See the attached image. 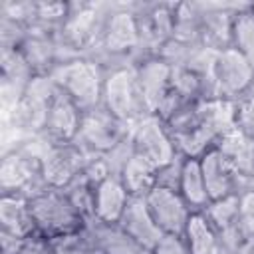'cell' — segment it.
<instances>
[{
    "mask_svg": "<svg viewBox=\"0 0 254 254\" xmlns=\"http://www.w3.org/2000/svg\"><path fill=\"white\" fill-rule=\"evenodd\" d=\"M56 85L65 91L81 111L101 105L105 69L91 58L79 56L67 62L58 64L50 71Z\"/></svg>",
    "mask_w": 254,
    "mask_h": 254,
    "instance_id": "6da1fadb",
    "label": "cell"
},
{
    "mask_svg": "<svg viewBox=\"0 0 254 254\" xmlns=\"http://www.w3.org/2000/svg\"><path fill=\"white\" fill-rule=\"evenodd\" d=\"M30 210L36 222V230L54 240L83 228L85 218L77 212L71 200L62 189L46 187L30 198Z\"/></svg>",
    "mask_w": 254,
    "mask_h": 254,
    "instance_id": "7a4b0ae2",
    "label": "cell"
},
{
    "mask_svg": "<svg viewBox=\"0 0 254 254\" xmlns=\"http://www.w3.org/2000/svg\"><path fill=\"white\" fill-rule=\"evenodd\" d=\"M101 105L127 125H133L141 117L151 115L145 107V101L137 83L135 65L119 67L105 73Z\"/></svg>",
    "mask_w": 254,
    "mask_h": 254,
    "instance_id": "3957f363",
    "label": "cell"
},
{
    "mask_svg": "<svg viewBox=\"0 0 254 254\" xmlns=\"http://www.w3.org/2000/svg\"><path fill=\"white\" fill-rule=\"evenodd\" d=\"M135 155L145 159L155 171L167 163H171L179 151L167 129V125L157 115H145L131 125L129 131Z\"/></svg>",
    "mask_w": 254,
    "mask_h": 254,
    "instance_id": "277c9868",
    "label": "cell"
},
{
    "mask_svg": "<svg viewBox=\"0 0 254 254\" xmlns=\"http://www.w3.org/2000/svg\"><path fill=\"white\" fill-rule=\"evenodd\" d=\"M46 187L48 185L42 175V165L36 155H32L24 147H18L4 155L0 165L2 192H12V194H22L26 198H32Z\"/></svg>",
    "mask_w": 254,
    "mask_h": 254,
    "instance_id": "5b68a950",
    "label": "cell"
},
{
    "mask_svg": "<svg viewBox=\"0 0 254 254\" xmlns=\"http://www.w3.org/2000/svg\"><path fill=\"white\" fill-rule=\"evenodd\" d=\"M131 131V125L119 121L103 105L83 111L81 127L75 137V143L89 155H101L125 139Z\"/></svg>",
    "mask_w": 254,
    "mask_h": 254,
    "instance_id": "8992f818",
    "label": "cell"
},
{
    "mask_svg": "<svg viewBox=\"0 0 254 254\" xmlns=\"http://www.w3.org/2000/svg\"><path fill=\"white\" fill-rule=\"evenodd\" d=\"M56 91H58V85L50 73L34 75L30 79V83L26 85L18 105L14 107L16 127H20L32 135L44 133L48 109H50V103H52Z\"/></svg>",
    "mask_w": 254,
    "mask_h": 254,
    "instance_id": "52a82bcc",
    "label": "cell"
},
{
    "mask_svg": "<svg viewBox=\"0 0 254 254\" xmlns=\"http://www.w3.org/2000/svg\"><path fill=\"white\" fill-rule=\"evenodd\" d=\"M91 52H103L117 58H135L139 62L143 54H141V38H139L135 12L127 8L111 10L103 26L101 42Z\"/></svg>",
    "mask_w": 254,
    "mask_h": 254,
    "instance_id": "ba28073f",
    "label": "cell"
},
{
    "mask_svg": "<svg viewBox=\"0 0 254 254\" xmlns=\"http://www.w3.org/2000/svg\"><path fill=\"white\" fill-rule=\"evenodd\" d=\"M254 81V65L232 46L216 52L214 83L218 99L238 101Z\"/></svg>",
    "mask_w": 254,
    "mask_h": 254,
    "instance_id": "9c48e42d",
    "label": "cell"
},
{
    "mask_svg": "<svg viewBox=\"0 0 254 254\" xmlns=\"http://www.w3.org/2000/svg\"><path fill=\"white\" fill-rule=\"evenodd\" d=\"M91 155L85 153L75 141L71 143H54L44 149L40 157L42 175L48 187L64 189L69 181H73L85 167L87 159Z\"/></svg>",
    "mask_w": 254,
    "mask_h": 254,
    "instance_id": "30bf717a",
    "label": "cell"
},
{
    "mask_svg": "<svg viewBox=\"0 0 254 254\" xmlns=\"http://www.w3.org/2000/svg\"><path fill=\"white\" fill-rule=\"evenodd\" d=\"M145 202L149 206V212L153 214L157 226L163 230V234H179L183 236L185 226L190 218V208L177 190L159 189L153 187L145 194Z\"/></svg>",
    "mask_w": 254,
    "mask_h": 254,
    "instance_id": "8fae6325",
    "label": "cell"
},
{
    "mask_svg": "<svg viewBox=\"0 0 254 254\" xmlns=\"http://www.w3.org/2000/svg\"><path fill=\"white\" fill-rule=\"evenodd\" d=\"M171 71L173 67L159 56H145L135 64L137 83L151 115H157L161 103L171 91Z\"/></svg>",
    "mask_w": 254,
    "mask_h": 254,
    "instance_id": "7c38bea8",
    "label": "cell"
},
{
    "mask_svg": "<svg viewBox=\"0 0 254 254\" xmlns=\"http://www.w3.org/2000/svg\"><path fill=\"white\" fill-rule=\"evenodd\" d=\"M81 117H83V111L77 107V103L58 87L48 109L44 133L54 143H71L79 133Z\"/></svg>",
    "mask_w": 254,
    "mask_h": 254,
    "instance_id": "4fadbf2b",
    "label": "cell"
},
{
    "mask_svg": "<svg viewBox=\"0 0 254 254\" xmlns=\"http://www.w3.org/2000/svg\"><path fill=\"white\" fill-rule=\"evenodd\" d=\"M117 224L149 250H153L155 244L163 238V230L157 226L153 214L149 212L145 196H131V200L127 202V208Z\"/></svg>",
    "mask_w": 254,
    "mask_h": 254,
    "instance_id": "5bb4252c",
    "label": "cell"
},
{
    "mask_svg": "<svg viewBox=\"0 0 254 254\" xmlns=\"http://www.w3.org/2000/svg\"><path fill=\"white\" fill-rule=\"evenodd\" d=\"M129 200L131 194L125 189L123 181L119 177L109 175L93 190V218L115 224L123 216Z\"/></svg>",
    "mask_w": 254,
    "mask_h": 254,
    "instance_id": "9a60e30c",
    "label": "cell"
},
{
    "mask_svg": "<svg viewBox=\"0 0 254 254\" xmlns=\"http://www.w3.org/2000/svg\"><path fill=\"white\" fill-rule=\"evenodd\" d=\"M198 163H200V171H202L210 200L236 194L234 192V169L216 147L204 153L198 159Z\"/></svg>",
    "mask_w": 254,
    "mask_h": 254,
    "instance_id": "2e32d148",
    "label": "cell"
},
{
    "mask_svg": "<svg viewBox=\"0 0 254 254\" xmlns=\"http://www.w3.org/2000/svg\"><path fill=\"white\" fill-rule=\"evenodd\" d=\"M83 226L93 234L103 254H151L149 248L129 236L117 222L109 224L97 218H87Z\"/></svg>",
    "mask_w": 254,
    "mask_h": 254,
    "instance_id": "e0dca14e",
    "label": "cell"
},
{
    "mask_svg": "<svg viewBox=\"0 0 254 254\" xmlns=\"http://www.w3.org/2000/svg\"><path fill=\"white\" fill-rule=\"evenodd\" d=\"M0 230L28 238L36 234V222L30 210V198L22 194L2 192L0 196Z\"/></svg>",
    "mask_w": 254,
    "mask_h": 254,
    "instance_id": "ac0fdd59",
    "label": "cell"
},
{
    "mask_svg": "<svg viewBox=\"0 0 254 254\" xmlns=\"http://www.w3.org/2000/svg\"><path fill=\"white\" fill-rule=\"evenodd\" d=\"M181 196L189 204L190 212H202L210 204V196L204 185V177L200 171L198 159H187L183 167V179H181Z\"/></svg>",
    "mask_w": 254,
    "mask_h": 254,
    "instance_id": "d6986e66",
    "label": "cell"
},
{
    "mask_svg": "<svg viewBox=\"0 0 254 254\" xmlns=\"http://www.w3.org/2000/svg\"><path fill=\"white\" fill-rule=\"evenodd\" d=\"M183 238H185L190 254H218L216 230L202 212L190 214V218L185 226Z\"/></svg>",
    "mask_w": 254,
    "mask_h": 254,
    "instance_id": "ffe728a7",
    "label": "cell"
},
{
    "mask_svg": "<svg viewBox=\"0 0 254 254\" xmlns=\"http://www.w3.org/2000/svg\"><path fill=\"white\" fill-rule=\"evenodd\" d=\"M216 149L228 159V163L234 169V175L238 173H246L254 169V161H252V147H250V137L244 135L242 131H238L236 127L232 131H228L216 145Z\"/></svg>",
    "mask_w": 254,
    "mask_h": 254,
    "instance_id": "44dd1931",
    "label": "cell"
},
{
    "mask_svg": "<svg viewBox=\"0 0 254 254\" xmlns=\"http://www.w3.org/2000/svg\"><path fill=\"white\" fill-rule=\"evenodd\" d=\"M230 46L236 48L254 65V10L252 6L236 8L230 28Z\"/></svg>",
    "mask_w": 254,
    "mask_h": 254,
    "instance_id": "7402d4cb",
    "label": "cell"
},
{
    "mask_svg": "<svg viewBox=\"0 0 254 254\" xmlns=\"http://www.w3.org/2000/svg\"><path fill=\"white\" fill-rule=\"evenodd\" d=\"M119 179L131 196H145L155 187V169L139 155H133Z\"/></svg>",
    "mask_w": 254,
    "mask_h": 254,
    "instance_id": "603a6c76",
    "label": "cell"
},
{
    "mask_svg": "<svg viewBox=\"0 0 254 254\" xmlns=\"http://www.w3.org/2000/svg\"><path fill=\"white\" fill-rule=\"evenodd\" d=\"M56 254H103L93 234L83 226L77 232L60 236L52 240Z\"/></svg>",
    "mask_w": 254,
    "mask_h": 254,
    "instance_id": "cb8c5ba5",
    "label": "cell"
},
{
    "mask_svg": "<svg viewBox=\"0 0 254 254\" xmlns=\"http://www.w3.org/2000/svg\"><path fill=\"white\" fill-rule=\"evenodd\" d=\"M62 190L65 192V196L71 200V204L77 208V212L85 220L93 218V190H95V187L89 183V179L83 175V171L73 181H69Z\"/></svg>",
    "mask_w": 254,
    "mask_h": 254,
    "instance_id": "d4e9b609",
    "label": "cell"
},
{
    "mask_svg": "<svg viewBox=\"0 0 254 254\" xmlns=\"http://www.w3.org/2000/svg\"><path fill=\"white\" fill-rule=\"evenodd\" d=\"M214 230H220L238 220V194H228L224 198L210 200V204L202 210Z\"/></svg>",
    "mask_w": 254,
    "mask_h": 254,
    "instance_id": "484cf974",
    "label": "cell"
},
{
    "mask_svg": "<svg viewBox=\"0 0 254 254\" xmlns=\"http://www.w3.org/2000/svg\"><path fill=\"white\" fill-rule=\"evenodd\" d=\"M135 155V149H133V143H131V137L127 135L125 139H121L117 145H113L109 151L101 153V161L107 169V173L111 177H121L125 165L129 163V159Z\"/></svg>",
    "mask_w": 254,
    "mask_h": 254,
    "instance_id": "4316f807",
    "label": "cell"
},
{
    "mask_svg": "<svg viewBox=\"0 0 254 254\" xmlns=\"http://www.w3.org/2000/svg\"><path fill=\"white\" fill-rule=\"evenodd\" d=\"M185 161H187V157L179 153L171 163L159 167V169L155 171V187H159V189H169V190H177V192H179Z\"/></svg>",
    "mask_w": 254,
    "mask_h": 254,
    "instance_id": "83f0119b",
    "label": "cell"
},
{
    "mask_svg": "<svg viewBox=\"0 0 254 254\" xmlns=\"http://www.w3.org/2000/svg\"><path fill=\"white\" fill-rule=\"evenodd\" d=\"M234 125L238 131H242L248 137H254V95L244 93L236 101V113H234Z\"/></svg>",
    "mask_w": 254,
    "mask_h": 254,
    "instance_id": "f1b7e54d",
    "label": "cell"
},
{
    "mask_svg": "<svg viewBox=\"0 0 254 254\" xmlns=\"http://www.w3.org/2000/svg\"><path fill=\"white\" fill-rule=\"evenodd\" d=\"M238 222L248 236H254V192L238 194Z\"/></svg>",
    "mask_w": 254,
    "mask_h": 254,
    "instance_id": "f546056e",
    "label": "cell"
},
{
    "mask_svg": "<svg viewBox=\"0 0 254 254\" xmlns=\"http://www.w3.org/2000/svg\"><path fill=\"white\" fill-rule=\"evenodd\" d=\"M151 254H190L187 242L179 234H163V238L155 244Z\"/></svg>",
    "mask_w": 254,
    "mask_h": 254,
    "instance_id": "4dcf8cb0",
    "label": "cell"
},
{
    "mask_svg": "<svg viewBox=\"0 0 254 254\" xmlns=\"http://www.w3.org/2000/svg\"><path fill=\"white\" fill-rule=\"evenodd\" d=\"M20 254H56L54 252V244L50 238L42 236L40 232L28 236L24 240V246H22V252Z\"/></svg>",
    "mask_w": 254,
    "mask_h": 254,
    "instance_id": "1f68e13d",
    "label": "cell"
},
{
    "mask_svg": "<svg viewBox=\"0 0 254 254\" xmlns=\"http://www.w3.org/2000/svg\"><path fill=\"white\" fill-rule=\"evenodd\" d=\"M26 238H20L16 234H10L6 230H0V250L2 254H20Z\"/></svg>",
    "mask_w": 254,
    "mask_h": 254,
    "instance_id": "d6a6232c",
    "label": "cell"
},
{
    "mask_svg": "<svg viewBox=\"0 0 254 254\" xmlns=\"http://www.w3.org/2000/svg\"><path fill=\"white\" fill-rule=\"evenodd\" d=\"M238 254H254V236H246V240H244V244H242Z\"/></svg>",
    "mask_w": 254,
    "mask_h": 254,
    "instance_id": "836d02e7",
    "label": "cell"
},
{
    "mask_svg": "<svg viewBox=\"0 0 254 254\" xmlns=\"http://www.w3.org/2000/svg\"><path fill=\"white\" fill-rule=\"evenodd\" d=\"M250 147H252V161H254V137H250Z\"/></svg>",
    "mask_w": 254,
    "mask_h": 254,
    "instance_id": "e575fe53",
    "label": "cell"
},
{
    "mask_svg": "<svg viewBox=\"0 0 254 254\" xmlns=\"http://www.w3.org/2000/svg\"><path fill=\"white\" fill-rule=\"evenodd\" d=\"M252 10H254V6H252Z\"/></svg>",
    "mask_w": 254,
    "mask_h": 254,
    "instance_id": "d590c367",
    "label": "cell"
}]
</instances>
